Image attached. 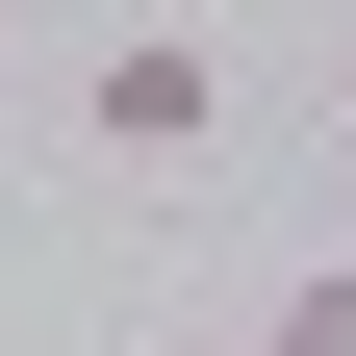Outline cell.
Here are the masks:
<instances>
[{"instance_id": "obj_2", "label": "cell", "mask_w": 356, "mask_h": 356, "mask_svg": "<svg viewBox=\"0 0 356 356\" xmlns=\"http://www.w3.org/2000/svg\"><path fill=\"white\" fill-rule=\"evenodd\" d=\"M254 356H356V254H305V280H280V331H254Z\"/></svg>"}, {"instance_id": "obj_5", "label": "cell", "mask_w": 356, "mask_h": 356, "mask_svg": "<svg viewBox=\"0 0 356 356\" xmlns=\"http://www.w3.org/2000/svg\"><path fill=\"white\" fill-rule=\"evenodd\" d=\"M229 356H254V331H229Z\"/></svg>"}, {"instance_id": "obj_4", "label": "cell", "mask_w": 356, "mask_h": 356, "mask_svg": "<svg viewBox=\"0 0 356 356\" xmlns=\"http://www.w3.org/2000/svg\"><path fill=\"white\" fill-rule=\"evenodd\" d=\"M0 76H26V0H0Z\"/></svg>"}, {"instance_id": "obj_1", "label": "cell", "mask_w": 356, "mask_h": 356, "mask_svg": "<svg viewBox=\"0 0 356 356\" xmlns=\"http://www.w3.org/2000/svg\"><path fill=\"white\" fill-rule=\"evenodd\" d=\"M76 127H102L127 178H204L229 153V51H204V26H102V51H76Z\"/></svg>"}, {"instance_id": "obj_3", "label": "cell", "mask_w": 356, "mask_h": 356, "mask_svg": "<svg viewBox=\"0 0 356 356\" xmlns=\"http://www.w3.org/2000/svg\"><path fill=\"white\" fill-rule=\"evenodd\" d=\"M331 229H356V127H331Z\"/></svg>"}]
</instances>
